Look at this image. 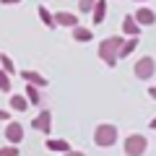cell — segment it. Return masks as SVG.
I'll return each instance as SVG.
<instances>
[{
    "instance_id": "6da1fadb",
    "label": "cell",
    "mask_w": 156,
    "mask_h": 156,
    "mask_svg": "<svg viewBox=\"0 0 156 156\" xmlns=\"http://www.w3.org/2000/svg\"><path fill=\"white\" fill-rule=\"evenodd\" d=\"M122 42H125V39H122V37H117V34H115V37H107L104 42H99V57H101V60H104L109 68H115L117 60H120L117 55H120V47H122Z\"/></svg>"
},
{
    "instance_id": "ba28073f",
    "label": "cell",
    "mask_w": 156,
    "mask_h": 156,
    "mask_svg": "<svg viewBox=\"0 0 156 156\" xmlns=\"http://www.w3.org/2000/svg\"><path fill=\"white\" fill-rule=\"evenodd\" d=\"M133 18H135V23H138V26H151V23L156 21V13L151 11V8H138Z\"/></svg>"
},
{
    "instance_id": "cb8c5ba5",
    "label": "cell",
    "mask_w": 156,
    "mask_h": 156,
    "mask_svg": "<svg viewBox=\"0 0 156 156\" xmlns=\"http://www.w3.org/2000/svg\"><path fill=\"white\" fill-rule=\"evenodd\" d=\"M3 5H16V3H21V0H0Z\"/></svg>"
},
{
    "instance_id": "e0dca14e",
    "label": "cell",
    "mask_w": 156,
    "mask_h": 156,
    "mask_svg": "<svg viewBox=\"0 0 156 156\" xmlns=\"http://www.w3.org/2000/svg\"><path fill=\"white\" fill-rule=\"evenodd\" d=\"M26 101H29V104H39V101H42V99H39V91L34 89L31 83H26Z\"/></svg>"
},
{
    "instance_id": "2e32d148",
    "label": "cell",
    "mask_w": 156,
    "mask_h": 156,
    "mask_svg": "<svg viewBox=\"0 0 156 156\" xmlns=\"http://www.w3.org/2000/svg\"><path fill=\"white\" fill-rule=\"evenodd\" d=\"M39 18H42V23H44L47 29H55V18H52V13L47 11L44 5H39Z\"/></svg>"
},
{
    "instance_id": "4fadbf2b",
    "label": "cell",
    "mask_w": 156,
    "mask_h": 156,
    "mask_svg": "<svg viewBox=\"0 0 156 156\" xmlns=\"http://www.w3.org/2000/svg\"><path fill=\"white\" fill-rule=\"evenodd\" d=\"M94 23H101L104 21V16H107V0H96V5H94Z\"/></svg>"
},
{
    "instance_id": "8fae6325",
    "label": "cell",
    "mask_w": 156,
    "mask_h": 156,
    "mask_svg": "<svg viewBox=\"0 0 156 156\" xmlns=\"http://www.w3.org/2000/svg\"><path fill=\"white\" fill-rule=\"evenodd\" d=\"M122 31L128 34L130 39H133V37L138 39V34H140V26L135 23V18H133V16H125V18H122Z\"/></svg>"
},
{
    "instance_id": "d6986e66",
    "label": "cell",
    "mask_w": 156,
    "mask_h": 156,
    "mask_svg": "<svg viewBox=\"0 0 156 156\" xmlns=\"http://www.w3.org/2000/svg\"><path fill=\"white\" fill-rule=\"evenodd\" d=\"M96 5V0H78V8H81V13H91Z\"/></svg>"
},
{
    "instance_id": "30bf717a",
    "label": "cell",
    "mask_w": 156,
    "mask_h": 156,
    "mask_svg": "<svg viewBox=\"0 0 156 156\" xmlns=\"http://www.w3.org/2000/svg\"><path fill=\"white\" fill-rule=\"evenodd\" d=\"M44 146H47L50 151H57V154H68V151H70V143L62 140V138H47Z\"/></svg>"
},
{
    "instance_id": "5bb4252c",
    "label": "cell",
    "mask_w": 156,
    "mask_h": 156,
    "mask_svg": "<svg viewBox=\"0 0 156 156\" xmlns=\"http://www.w3.org/2000/svg\"><path fill=\"white\" fill-rule=\"evenodd\" d=\"M11 107L16 112H26L29 109V101H26V96H23V94H13L11 96Z\"/></svg>"
},
{
    "instance_id": "5b68a950",
    "label": "cell",
    "mask_w": 156,
    "mask_h": 156,
    "mask_svg": "<svg viewBox=\"0 0 156 156\" xmlns=\"http://www.w3.org/2000/svg\"><path fill=\"white\" fill-rule=\"evenodd\" d=\"M5 140H8V143H13V146H18L23 140V128L18 122H8L5 125Z\"/></svg>"
},
{
    "instance_id": "d4e9b609",
    "label": "cell",
    "mask_w": 156,
    "mask_h": 156,
    "mask_svg": "<svg viewBox=\"0 0 156 156\" xmlns=\"http://www.w3.org/2000/svg\"><path fill=\"white\" fill-rule=\"evenodd\" d=\"M148 96H151V99H156V86H148Z\"/></svg>"
},
{
    "instance_id": "277c9868",
    "label": "cell",
    "mask_w": 156,
    "mask_h": 156,
    "mask_svg": "<svg viewBox=\"0 0 156 156\" xmlns=\"http://www.w3.org/2000/svg\"><path fill=\"white\" fill-rule=\"evenodd\" d=\"M133 73H135V78H140V81H148V78L156 73V60L151 55H143L138 62H135Z\"/></svg>"
},
{
    "instance_id": "3957f363",
    "label": "cell",
    "mask_w": 156,
    "mask_h": 156,
    "mask_svg": "<svg viewBox=\"0 0 156 156\" xmlns=\"http://www.w3.org/2000/svg\"><path fill=\"white\" fill-rule=\"evenodd\" d=\"M125 156H143L146 154V148H148V140L143 138L140 133H133V135H128L125 138Z\"/></svg>"
},
{
    "instance_id": "ffe728a7",
    "label": "cell",
    "mask_w": 156,
    "mask_h": 156,
    "mask_svg": "<svg viewBox=\"0 0 156 156\" xmlns=\"http://www.w3.org/2000/svg\"><path fill=\"white\" fill-rule=\"evenodd\" d=\"M0 91H11V76L0 70Z\"/></svg>"
},
{
    "instance_id": "9c48e42d",
    "label": "cell",
    "mask_w": 156,
    "mask_h": 156,
    "mask_svg": "<svg viewBox=\"0 0 156 156\" xmlns=\"http://www.w3.org/2000/svg\"><path fill=\"white\" fill-rule=\"evenodd\" d=\"M21 76H23V81H26V83H31V86H34V89H42V86L50 83V81H47L42 73H37V70H23Z\"/></svg>"
},
{
    "instance_id": "52a82bcc",
    "label": "cell",
    "mask_w": 156,
    "mask_h": 156,
    "mask_svg": "<svg viewBox=\"0 0 156 156\" xmlns=\"http://www.w3.org/2000/svg\"><path fill=\"white\" fill-rule=\"evenodd\" d=\"M52 18H55V26H68V29L78 26V18L73 16V13H68V11H57Z\"/></svg>"
},
{
    "instance_id": "7a4b0ae2",
    "label": "cell",
    "mask_w": 156,
    "mask_h": 156,
    "mask_svg": "<svg viewBox=\"0 0 156 156\" xmlns=\"http://www.w3.org/2000/svg\"><path fill=\"white\" fill-rule=\"evenodd\" d=\"M115 140H117V128H115L112 122L96 125V130H94V143L99 146V148H109V146H115Z\"/></svg>"
},
{
    "instance_id": "8992f818",
    "label": "cell",
    "mask_w": 156,
    "mask_h": 156,
    "mask_svg": "<svg viewBox=\"0 0 156 156\" xmlns=\"http://www.w3.org/2000/svg\"><path fill=\"white\" fill-rule=\"evenodd\" d=\"M31 125L39 130V133H50V128H52V112L50 109H42V112H39V117L34 120Z\"/></svg>"
},
{
    "instance_id": "484cf974",
    "label": "cell",
    "mask_w": 156,
    "mask_h": 156,
    "mask_svg": "<svg viewBox=\"0 0 156 156\" xmlns=\"http://www.w3.org/2000/svg\"><path fill=\"white\" fill-rule=\"evenodd\" d=\"M148 128H151V130H156V117H154V120L148 122Z\"/></svg>"
},
{
    "instance_id": "7402d4cb",
    "label": "cell",
    "mask_w": 156,
    "mask_h": 156,
    "mask_svg": "<svg viewBox=\"0 0 156 156\" xmlns=\"http://www.w3.org/2000/svg\"><path fill=\"white\" fill-rule=\"evenodd\" d=\"M0 120H5V122L11 120V115H8V109H0Z\"/></svg>"
},
{
    "instance_id": "603a6c76",
    "label": "cell",
    "mask_w": 156,
    "mask_h": 156,
    "mask_svg": "<svg viewBox=\"0 0 156 156\" xmlns=\"http://www.w3.org/2000/svg\"><path fill=\"white\" fill-rule=\"evenodd\" d=\"M62 156H86V154H81V151H73V148H70L68 154H62Z\"/></svg>"
},
{
    "instance_id": "4316f807",
    "label": "cell",
    "mask_w": 156,
    "mask_h": 156,
    "mask_svg": "<svg viewBox=\"0 0 156 156\" xmlns=\"http://www.w3.org/2000/svg\"><path fill=\"white\" fill-rule=\"evenodd\" d=\"M135 3H143V0H135Z\"/></svg>"
},
{
    "instance_id": "44dd1931",
    "label": "cell",
    "mask_w": 156,
    "mask_h": 156,
    "mask_svg": "<svg viewBox=\"0 0 156 156\" xmlns=\"http://www.w3.org/2000/svg\"><path fill=\"white\" fill-rule=\"evenodd\" d=\"M21 151H18V146H3L0 148V156H18Z\"/></svg>"
},
{
    "instance_id": "ac0fdd59",
    "label": "cell",
    "mask_w": 156,
    "mask_h": 156,
    "mask_svg": "<svg viewBox=\"0 0 156 156\" xmlns=\"http://www.w3.org/2000/svg\"><path fill=\"white\" fill-rule=\"evenodd\" d=\"M0 62H3V68H0L3 73H8V76H11V73H16V65H13V60H11L8 55H0Z\"/></svg>"
},
{
    "instance_id": "7c38bea8",
    "label": "cell",
    "mask_w": 156,
    "mask_h": 156,
    "mask_svg": "<svg viewBox=\"0 0 156 156\" xmlns=\"http://www.w3.org/2000/svg\"><path fill=\"white\" fill-rule=\"evenodd\" d=\"M73 39H76V42H91V39H94V31L86 29V26H76L73 29Z\"/></svg>"
},
{
    "instance_id": "9a60e30c",
    "label": "cell",
    "mask_w": 156,
    "mask_h": 156,
    "mask_svg": "<svg viewBox=\"0 0 156 156\" xmlns=\"http://www.w3.org/2000/svg\"><path fill=\"white\" fill-rule=\"evenodd\" d=\"M135 47H138V39H125V42H122V47H120V55H117V57H128L130 55V52H135Z\"/></svg>"
}]
</instances>
